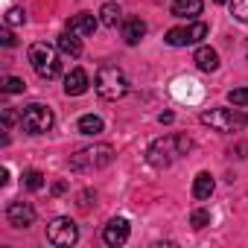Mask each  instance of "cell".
I'll return each instance as SVG.
<instances>
[{
    "label": "cell",
    "mask_w": 248,
    "mask_h": 248,
    "mask_svg": "<svg viewBox=\"0 0 248 248\" xmlns=\"http://www.w3.org/2000/svg\"><path fill=\"white\" fill-rule=\"evenodd\" d=\"M93 88H96V93L102 96V99H123L129 93V76L123 73L120 67H114V64H102L99 70H96V79H93Z\"/></svg>",
    "instance_id": "cell-1"
},
{
    "label": "cell",
    "mask_w": 248,
    "mask_h": 248,
    "mask_svg": "<svg viewBox=\"0 0 248 248\" xmlns=\"http://www.w3.org/2000/svg\"><path fill=\"white\" fill-rule=\"evenodd\" d=\"M114 161V149L105 146V143H96V146H88V149H79L73 158H70V170L76 172H91V170H102Z\"/></svg>",
    "instance_id": "cell-2"
},
{
    "label": "cell",
    "mask_w": 248,
    "mask_h": 248,
    "mask_svg": "<svg viewBox=\"0 0 248 248\" xmlns=\"http://www.w3.org/2000/svg\"><path fill=\"white\" fill-rule=\"evenodd\" d=\"M27 56H30V64H32V70H35L41 79H56V76L62 73L59 56H56V50H53L47 41H38V44H32Z\"/></svg>",
    "instance_id": "cell-3"
},
{
    "label": "cell",
    "mask_w": 248,
    "mask_h": 248,
    "mask_svg": "<svg viewBox=\"0 0 248 248\" xmlns=\"http://www.w3.org/2000/svg\"><path fill=\"white\" fill-rule=\"evenodd\" d=\"M53 123H56L53 111L47 105H41V102H32V105H27L21 111V126H24L27 135H47L53 129Z\"/></svg>",
    "instance_id": "cell-4"
},
{
    "label": "cell",
    "mask_w": 248,
    "mask_h": 248,
    "mask_svg": "<svg viewBox=\"0 0 248 248\" xmlns=\"http://www.w3.org/2000/svg\"><path fill=\"white\" fill-rule=\"evenodd\" d=\"M202 123L210 126L213 132H233L245 123V114L242 111H231V108H213V111H204L202 114Z\"/></svg>",
    "instance_id": "cell-5"
},
{
    "label": "cell",
    "mask_w": 248,
    "mask_h": 248,
    "mask_svg": "<svg viewBox=\"0 0 248 248\" xmlns=\"http://www.w3.org/2000/svg\"><path fill=\"white\" fill-rule=\"evenodd\" d=\"M47 239H50L53 245H59V248L76 245V239H79V228H76L73 219H67V216H56V219L47 225Z\"/></svg>",
    "instance_id": "cell-6"
},
{
    "label": "cell",
    "mask_w": 248,
    "mask_h": 248,
    "mask_svg": "<svg viewBox=\"0 0 248 248\" xmlns=\"http://www.w3.org/2000/svg\"><path fill=\"white\" fill-rule=\"evenodd\" d=\"M178 155V143H175V135L170 138H158L149 149H146V161L155 167V170H167L172 164V158Z\"/></svg>",
    "instance_id": "cell-7"
},
{
    "label": "cell",
    "mask_w": 248,
    "mask_h": 248,
    "mask_svg": "<svg viewBox=\"0 0 248 248\" xmlns=\"http://www.w3.org/2000/svg\"><path fill=\"white\" fill-rule=\"evenodd\" d=\"M6 219L12 228H30L35 222V207L30 202H12L6 207Z\"/></svg>",
    "instance_id": "cell-8"
},
{
    "label": "cell",
    "mask_w": 248,
    "mask_h": 248,
    "mask_svg": "<svg viewBox=\"0 0 248 248\" xmlns=\"http://www.w3.org/2000/svg\"><path fill=\"white\" fill-rule=\"evenodd\" d=\"M102 239H105V245H123L129 239V222L126 219H111L102 231Z\"/></svg>",
    "instance_id": "cell-9"
},
{
    "label": "cell",
    "mask_w": 248,
    "mask_h": 248,
    "mask_svg": "<svg viewBox=\"0 0 248 248\" xmlns=\"http://www.w3.org/2000/svg\"><path fill=\"white\" fill-rule=\"evenodd\" d=\"M96 24H99V21H96L91 12H82V15H73V18L67 21V32L85 38V35H93V32H96Z\"/></svg>",
    "instance_id": "cell-10"
},
{
    "label": "cell",
    "mask_w": 248,
    "mask_h": 248,
    "mask_svg": "<svg viewBox=\"0 0 248 248\" xmlns=\"http://www.w3.org/2000/svg\"><path fill=\"white\" fill-rule=\"evenodd\" d=\"M88 73L82 70V67H76V70H70L67 76H64V93L67 96H82L85 91H88Z\"/></svg>",
    "instance_id": "cell-11"
},
{
    "label": "cell",
    "mask_w": 248,
    "mask_h": 248,
    "mask_svg": "<svg viewBox=\"0 0 248 248\" xmlns=\"http://www.w3.org/2000/svg\"><path fill=\"white\" fill-rule=\"evenodd\" d=\"M193 62H196V67H199V70L213 73V70L219 67V53H216V50H210V47H199V50H196V56H193Z\"/></svg>",
    "instance_id": "cell-12"
},
{
    "label": "cell",
    "mask_w": 248,
    "mask_h": 248,
    "mask_svg": "<svg viewBox=\"0 0 248 248\" xmlns=\"http://www.w3.org/2000/svg\"><path fill=\"white\" fill-rule=\"evenodd\" d=\"M213 190H216L213 175H210V172H199V175H196V181H193V196H196L199 202H204V199H210V196H213Z\"/></svg>",
    "instance_id": "cell-13"
},
{
    "label": "cell",
    "mask_w": 248,
    "mask_h": 248,
    "mask_svg": "<svg viewBox=\"0 0 248 248\" xmlns=\"http://www.w3.org/2000/svg\"><path fill=\"white\" fill-rule=\"evenodd\" d=\"M204 3L202 0H172V15L175 18H196L202 15Z\"/></svg>",
    "instance_id": "cell-14"
},
{
    "label": "cell",
    "mask_w": 248,
    "mask_h": 248,
    "mask_svg": "<svg viewBox=\"0 0 248 248\" xmlns=\"http://www.w3.org/2000/svg\"><path fill=\"white\" fill-rule=\"evenodd\" d=\"M143 35H146V24L140 18H126V24H123V38H126V44H138Z\"/></svg>",
    "instance_id": "cell-15"
},
{
    "label": "cell",
    "mask_w": 248,
    "mask_h": 248,
    "mask_svg": "<svg viewBox=\"0 0 248 248\" xmlns=\"http://www.w3.org/2000/svg\"><path fill=\"white\" fill-rule=\"evenodd\" d=\"M56 44H59V50H62L64 56H73V59L82 56V41H79V35H73V32H62Z\"/></svg>",
    "instance_id": "cell-16"
},
{
    "label": "cell",
    "mask_w": 248,
    "mask_h": 248,
    "mask_svg": "<svg viewBox=\"0 0 248 248\" xmlns=\"http://www.w3.org/2000/svg\"><path fill=\"white\" fill-rule=\"evenodd\" d=\"M120 21H123V12H120V6H117V3H105V6L99 9V24H102V27L114 30Z\"/></svg>",
    "instance_id": "cell-17"
},
{
    "label": "cell",
    "mask_w": 248,
    "mask_h": 248,
    "mask_svg": "<svg viewBox=\"0 0 248 248\" xmlns=\"http://www.w3.org/2000/svg\"><path fill=\"white\" fill-rule=\"evenodd\" d=\"M79 132L88 135V138L102 135V120H99L96 114H85V117H79Z\"/></svg>",
    "instance_id": "cell-18"
},
{
    "label": "cell",
    "mask_w": 248,
    "mask_h": 248,
    "mask_svg": "<svg viewBox=\"0 0 248 248\" xmlns=\"http://www.w3.org/2000/svg\"><path fill=\"white\" fill-rule=\"evenodd\" d=\"M24 187H27V190H41V187H44V175H41L38 170H27V172H24Z\"/></svg>",
    "instance_id": "cell-19"
},
{
    "label": "cell",
    "mask_w": 248,
    "mask_h": 248,
    "mask_svg": "<svg viewBox=\"0 0 248 248\" xmlns=\"http://www.w3.org/2000/svg\"><path fill=\"white\" fill-rule=\"evenodd\" d=\"M27 85H24V79H18V76H6L3 82H0V91L3 93H21Z\"/></svg>",
    "instance_id": "cell-20"
},
{
    "label": "cell",
    "mask_w": 248,
    "mask_h": 248,
    "mask_svg": "<svg viewBox=\"0 0 248 248\" xmlns=\"http://www.w3.org/2000/svg\"><path fill=\"white\" fill-rule=\"evenodd\" d=\"M204 35H207V24H204V21H196L193 27H187V38H190V44H199Z\"/></svg>",
    "instance_id": "cell-21"
},
{
    "label": "cell",
    "mask_w": 248,
    "mask_h": 248,
    "mask_svg": "<svg viewBox=\"0 0 248 248\" xmlns=\"http://www.w3.org/2000/svg\"><path fill=\"white\" fill-rule=\"evenodd\" d=\"M167 44H170V47H187V44H190L187 30H170V32H167Z\"/></svg>",
    "instance_id": "cell-22"
},
{
    "label": "cell",
    "mask_w": 248,
    "mask_h": 248,
    "mask_svg": "<svg viewBox=\"0 0 248 248\" xmlns=\"http://www.w3.org/2000/svg\"><path fill=\"white\" fill-rule=\"evenodd\" d=\"M231 15L236 21H248V0H231Z\"/></svg>",
    "instance_id": "cell-23"
},
{
    "label": "cell",
    "mask_w": 248,
    "mask_h": 248,
    "mask_svg": "<svg viewBox=\"0 0 248 248\" xmlns=\"http://www.w3.org/2000/svg\"><path fill=\"white\" fill-rule=\"evenodd\" d=\"M190 225H193V228H207V225H210V213H207V210H202V207H199V210H193Z\"/></svg>",
    "instance_id": "cell-24"
},
{
    "label": "cell",
    "mask_w": 248,
    "mask_h": 248,
    "mask_svg": "<svg viewBox=\"0 0 248 248\" xmlns=\"http://www.w3.org/2000/svg\"><path fill=\"white\" fill-rule=\"evenodd\" d=\"M228 102H233V105H248V88L231 91V93H228Z\"/></svg>",
    "instance_id": "cell-25"
},
{
    "label": "cell",
    "mask_w": 248,
    "mask_h": 248,
    "mask_svg": "<svg viewBox=\"0 0 248 248\" xmlns=\"http://www.w3.org/2000/svg\"><path fill=\"white\" fill-rule=\"evenodd\" d=\"M24 21H27V15H24L21 9H9V12H6V24H9V27H18V24H24Z\"/></svg>",
    "instance_id": "cell-26"
},
{
    "label": "cell",
    "mask_w": 248,
    "mask_h": 248,
    "mask_svg": "<svg viewBox=\"0 0 248 248\" xmlns=\"http://www.w3.org/2000/svg\"><path fill=\"white\" fill-rule=\"evenodd\" d=\"M175 143H178V155H187L193 149V140L187 135H175Z\"/></svg>",
    "instance_id": "cell-27"
},
{
    "label": "cell",
    "mask_w": 248,
    "mask_h": 248,
    "mask_svg": "<svg viewBox=\"0 0 248 248\" xmlns=\"http://www.w3.org/2000/svg\"><path fill=\"white\" fill-rule=\"evenodd\" d=\"M91 199H96V193H93V190H85V193L79 196V207L88 210V207H91Z\"/></svg>",
    "instance_id": "cell-28"
},
{
    "label": "cell",
    "mask_w": 248,
    "mask_h": 248,
    "mask_svg": "<svg viewBox=\"0 0 248 248\" xmlns=\"http://www.w3.org/2000/svg\"><path fill=\"white\" fill-rule=\"evenodd\" d=\"M15 120H18V114H15L12 108H3V123H6V129H12V126H15Z\"/></svg>",
    "instance_id": "cell-29"
},
{
    "label": "cell",
    "mask_w": 248,
    "mask_h": 248,
    "mask_svg": "<svg viewBox=\"0 0 248 248\" xmlns=\"http://www.w3.org/2000/svg\"><path fill=\"white\" fill-rule=\"evenodd\" d=\"M0 41H3V47H15V35H12L9 30H3V32H0Z\"/></svg>",
    "instance_id": "cell-30"
},
{
    "label": "cell",
    "mask_w": 248,
    "mask_h": 248,
    "mask_svg": "<svg viewBox=\"0 0 248 248\" xmlns=\"http://www.w3.org/2000/svg\"><path fill=\"white\" fill-rule=\"evenodd\" d=\"M158 120H161V123H164V126H167V123H172V120H175V114H172V111H164V114H161Z\"/></svg>",
    "instance_id": "cell-31"
},
{
    "label": "cell",
    "mask_w": 248,
    "mask_h": 248,
    "mask_svg": "<svg viewBox=\"0 0 248 248\" xmlns=\"http://www.w3.org/2000/svg\"><path fill=\"white\" fill-rule=\"evenodd\" d=\"M213 3H228V0H213Z\"/></svg>",
    "instance_id": "cell-32"
}]
</instances>
